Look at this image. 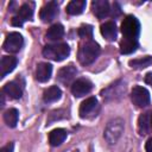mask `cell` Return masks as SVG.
I'll list each match as a JSON object with an SVG mask.
<instances>
[{"mask_svg": "<svg viewBox=\"0 0 152 152\" xmlns=\"http://www.w3.org/2000/svg\"><path fill=\"white\" fill-rule=\"evenodd\" d=\"M128 64L133 69H144V68L152 64V57L151 56H145V57H141V58L131 59L128 62Z\"/></svg>", "mask_w": 152, "mask_h": 152, "instance_id": "603a6c76", "label": "cell"}, {"mask_svg": "<svg viewBox=\"0 0 152 152\" xmlns=\"http://www.w3.org/2000/svg\"><path fill=\"white\" fill-rule=\"evenodd\" d=\"M145 82L147 84H152V72H147L145 76Z\"/></svg>", "mask_w": 152, "mask_h": 152, "instance_id": "f1b7e54d", "label": "cell"}, {"mask_svg": "<svg viewBox=\"0 0 152 152\" xmlns=\"http://www.w3.org/2000/svg\"><path fill=\"white\" fill-rule=\"evenodd\" d=\"M91 88H93V84L90 81H88L86 78H80V80H76L71 84V93L76 97H82V96L87 95L88 93H90Z\"/></svg>", "mask_w": 152, "mask_h": 152, "instance_id": "52a82bcc", "label": "cell"}, {"mask_svg": "<svg viewBox=\"0 0 152 152\" xmlns=\"http://www.w3.org/2000/svg\"><path fill=\"white\" fill-rule=\"evenodd\" d=\"M19 119V112L15 108H10L4 114V121L8 127H15Z\"/></svg>", "mask_w": 152, "mask_h": 152, "instance_id": "44dd1931", "label": "cell"}, {"mask_svg": "<svg viewBox=\"0 0 152 152\" xmlns=\"http://www.w3.org/2000/svg\"><path fill=\"white\" fill-rule=\"evenodd\" d=\"M100 31H101V34L109 42H113L115 40L116 38V34H118V30H116V26L113 21H107L104 24L101 25L100 27Z\"/></svg>", "mask_w": 152, "mask_h": 152, "instance_id": "9a60e30c", "label": "cell"}, {"mask_svg": "<svg viewBox=\"0 0 152 152\" xmlns=\"http://www.w3.org/2000/svg\"><path fill=\"white\" fill-rule=\"evenodd\" d=\"M77 75V69L74 65H66L62 68L57 74V80L63 84H69Z\"/></svg>", "mask_w": 152, "mask_h": 152, "instance_id": "30bf717a", "label": "cell"}, {"mask_svg": "<svg viewBox=\"0 0 152 152\" xmlns=\"http://www.w3.org/2000/svg\"><path fill=\"white\" fill-rule=\"evenodd\" d=\"M122 132H124V120L120 119V118H116V119L110 120L107 124L103 137H104V139L107 140L108 144L113 145L120 139Z\"/></svg>", "mask_w": 152, "mask_h": 152, "instance_id": "3957f363", "label": "cell"}, {"mask_svg": "<svg viewBox=\"0 0 152 152\" xmlns=\"http://www.w3.org/2000/svg\"><path fill=\"white\" fill-rule=\"evenodd\" d=\"M61 95H62V90L59 89V87L57 86H51L49 87L48 89L44 90L43 93V100L48 103L50 102H55L57 100L61 99Z\"/></svg>", "mask_w": 152, "mask_h": 152, "instance_id": "e0dca14e", "label": "cell"}, {"mask_svg": "<svg viewBox=\"0 0 152 152\" xmlns=\"http://www.w3.org/2000/svg\"><path fill=\"white\" fill-rule=\"evenodd\" d=\"M17 58L12 57V56H4L1 58V64H0V69H1V77H5L7 74L12 72L14 70V68L17 66Z\"/></svg>", "mask_w": 152, "mask_h": 152, "instance_id": "5bb4252c", "label": "cell"}, {"mask_svg": "<svg viewBox=\"0 0 152 152\" xmlns=\"http://www.w3.org/2000/svg\"><path fill=\"white\" fill-rule=\"evenodd\" d=\"M66 138V131L63 128H55L49 133V142L51 146L61 145Z\"/></svg>", "mask_w": 152, "mask_h": 152, "instance_id": "2e32d148", "label": "cell"}, {"mask_svg": "<svg viewBox=\"0 0 152 152\" xmlns=\"http://www.w3.org/2000/svg\"><path fill=\"white\" fill-rule=\"evenodd\" d=\"M138 48V40L137 39H128V38H122L120 42V52L122 55H129L134 52Z\"/></svg>", "mask_w": 152, "mask_h": 152, "instance_id": "d6986e66", "label": "cell"}, {"mask_svg": "<svg viewBox=\"0 0 152 152\" xmlns=\"http://www.w3.org/2000/svg\"><path fill=\"white\" fill-rule=\"evenodd\" d=\"M91 10L93 13L99 18V19H103L106 18L109 12H110V7H109V2L106 0H94L91 2Z\"/></svg>", "mask_w": 152, "mask_h": 152, "instance_id": "9c48e42d", "label": "cell"}, {"mask_svg": "<svg viewBox=\"0 0 152 152\" xmlns=\"http://www.w3.org/2000/svg\"><path fill=\"white\" fill-rule=\"evenodd\" d=\"M150 125H151V127H152V114H151V116H150Z\"/></svg>", "mask_w": 152, "mask_h": 152, "instance_id": "f546056e", "label": "cell"}, {"mask_svg": "<svg viewBox=\"0 0 152 152\" xmlns=\"http://www.w3.org/2000/svg\"><path fill=\"white\" fill-rule=\"evenodd\" d=\"M96 107H97V100L95 97L91 96V97L86 99L80 106V110H78L80 112V116L81 118H88L90 114L94 113Z\"/></svg>", "mask_w": 152, "mask_h": 152, "instance_id": "8fae6325", "label": "cell"}, {"mask_svg": "<svg viewBox=\"0 0 152 152\" xmlns=\"http://www.w3.org/2000/svg\"><path fill=\"white\" fill-rule=\"evenodd\" d=\"M145 148H146V152H152V138H150V139L146 141Z\"/></svg>", "mask_w": 152, "mask_h": 152, "instance_id": "83f0119b", "label": "cell"}, {"mask_svg": "<svg viewBox=\"0 0 152 152\" xmlns=\"http://www.w3.org/2000/svg\"><path fill=\"white\" fill-rule=\"evenodd\" d=\"M77 32L78 36L83 39H90L93 37V27L90 25H82Z\"/></svg>", "mask_w": 152, "mask_h": 152, "instance_id": "d4e9b609", "label": "cell"}, {"mask_svg": "<svg viewBox=\"0 0 152 152\" xmlns=\"http://www.w3.org/2000/svg\"><path fill=\"white\" fill-rule=\"evenodd\" d=\"M63 36H64V27L61 24H53L46 32V39L52 42L62 39Z\"/></svg>", "mask_w": 152, "mask_h": 152, "instance_id": "ac0fdd59", "label": "cell"}, {"mask_svg": "<svg viewBox=\"0 0 152 152\" xmlns=\"http://www.w3.org/2000/svg\"><path fill=\"white\" fill-rule=\"evenodd\" d=\"M12 25H13V26H21V25H23V21H21L18 17H13V18H12Z\"/></svg>", "mask_w": 152, "mask_h": 152, "instance_id": "4316f807", "label": "cell"}, {"mask_svg": "<svg viewBox=\"0 0 152 152\" xmlns=\"http://www.w3.org/2000/svg\"><path fill=\"white\" fill-rule=\"evenodd\" d=\"M2 91L11 99L13 100H17V99H20L21 95H23V89L20 87V84H18L17 82H8L4 86V89Z\"/></svg>", "mask_w": 152, "mask_h": 152, "instance_id": "4fadbf2b", "label": "cell"}, {"mask_svg": "<svg viewBox=\"0 0 152 152\" xmlns=\"http://www.w3.org/2000/svg\"><path fill=\"white\" fill-rule=\"evenodd\" d=\"M17 17L24 23L26 20H31L32 17H33V10H32V6L28 5V4H24L19 7L18 10V14Z\"/></svg>", "mask_w": 152, "mask_h": 152, "instance_id": "7402d4cb", "label": "cell"}, {"mask_svg": "<svg viewBox=\"0 0 152 152\" xmlns=\"http://www.w3.org/2000/svg\"><path fill=\"white\" fill-rule=\"evenodd\" d=\"M131 100L137 107H146L150 103V93L146 88L135 86L131 91Z\"/></svg>", "mask_w": 152, "mask_h": 152, "instance_id": "8992f818", "label": "cell"}, {"mask_svg": "<svg viewBox=\"0 0 152 152\" xmlns=\"http://www.w3.org/2000/svg\"><path fill=\"white\" fill-rule=\"evenodd\" d=\"M86 8V1L84 0H72L66 6V12L71 15H78L81 14Z\"/></svg>", "mask_w": 152, "mask_h": 152, "instance_id": "ffe728a7", "label": "cell"}, {"mask_svg": "<svg viewBox=\"0 0 152 152\" xmlns=\"http://www.w3.org/2000/svg\"><path fill=\"white\" fill-rule=\"evenodd\" d=\"M23 44H24L23 36L19 32H11L7 34V37L2 44V48L6 52L15 53L23 48Z\"/></svg>", "mask_w": 152, "mask_h": 152, "instance_id": "5b68a950", "label": "cell"}, {"mask_svg": "<svg viewBox=\"0 0 152 152\" xmlns=\"http://www.w3.org/2000/svg\"><path fill=\"white\" fill-rule=\"evenodd\" d=\"M69 53H70V48L65 43L50 44L43 49V56L55 62L64 61L69 56Z\"/></svg>", "mask_w": 152, "mask_h": 152, "instance_id": "7a4b0ae2", "label": "cell"}, {"mask_svg": "<svg viewBox=\"0 0 152 152\" xmlns=\"http://www.w3.org/2000/svg\"><path fill=\"white\" fill-rule=\"evenodd\" d=\"M13 148H14L13 142H10V144H7L6 146H4L1 148V152H13Z\"/></svg>", "mask_w": 152, "mask_h": 152, "instance_id": "484cf974", "label": "cell"}, {"mask_svg": "<svg viewBox=\"0 0 152 152\" xmlns=\"http://www.w3.org/2000/svg\"><path fill=\"white\" fill-rule=\"evenodd\" d=\"M121 32L124 38L137 39L140 32V24L138 19L133 15H127L121 23Z\"/></svg>", "mask_w": 152, "mask_h": 152, "instance_id": "277c9868", "label": "cell"}, {"mask_svg": "<svg viewBox=\"0 0 152 152\" xmlns=\"http://www.w3.org/2000/svg\"><path fill=\"white\" fill-rule=\"evenodd\" d=\"M99 55H100L99 44L91 39H88L80 45L77 57H78V61L81 64L88 65V64H91L99 57Z\"/></svg>", "mask_w": 152, "mask_h": 152, "instance_id": "6da1fadb", "label": "cell"}, {"mask_svg": "<svg viewBox=\"0 0 152 152\" xmlns=\"http://www.w3.org/2000/svg\"><path fill=\"white\" fill-rule=\"evenodd\" d=\"M58 14V6L55 1H50L48 4H45L42 10H40V13H39V17L40 19L44 21V23H50L52 21Z\"/></svg>", "mask_w": 152, "mask_h": 152, "instance_id": "ba28073f", "label": "cell"}, {"mask_svg": "<svg viewBox=\"0 0 152 152\" xmlns=\"http://www.w3.org/2000/svg\"><path fill=\"white\" fill-rule=\"evenodd\" d=\"M150 121H148V115L147 114H142L139 116V121H138V127H139V131L141 134H145L147 131H148V127H150Z\"/></svg>", "mask_w": 152, "mask_h": 152, "instance_id": "cb8c5ba5", "label": "cell"}, {"mask_svg": "<svg viewBox=\"0 0 152 152\" xmlns=\"http://www.w3.org/2000/svg\"><path fill=\"white\" fill-rule=\"evenodd\" d=\"M52 74V65L49 63H39L36 70V78L38 82H48Z\"/></svg>", "mask_w": 152, "mask_h": 152, "instance_id": "7c38bea8", "label": "cell"}]
</instances>
